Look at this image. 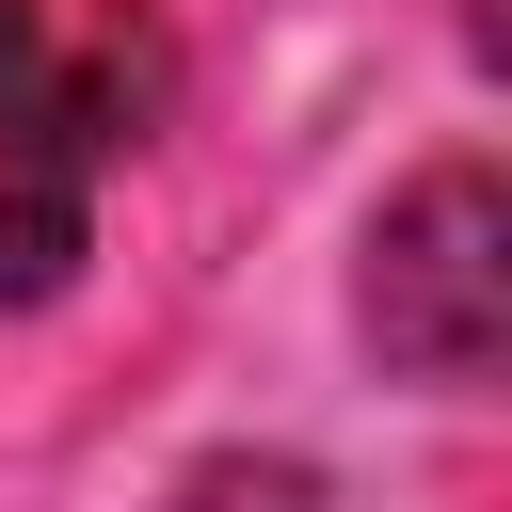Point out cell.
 <instances>
[{
    "label": "cell",
    "mask_w": 512,
    "mask_h": 512,
    "mask_svg": "<svg viewBox=\"0 0 512 512\" xmlns=\"http://www.w3.org/2000/svg\"><path fill=\"white\" fill-rule=\"evenodd\" d=\"M368 336L416 384H496V352H512V192H496V160H432L368 224Z\"/></svg>",
    "instance_id": "obj_1"
},
{
    "label": "cell",
    "mask_w": 512,
    "mask_h": 512,
    "mask_svg": "<svg viewBox=\"0 0 512 512\" xmlns=\"http://www.w3.org/2000/svg\"><path fill=\"white\" fill-rule=\"evenodd\" d=\"M176 96V48L128 16V0H0V128L48 144V160H128Z\"/></svg>",
    "instance_id": "obj_2"
},
{
    "label": "cell",
    "mask_w": 512,
    "mask_h": 512,
    "mask_svg": "<svg viewBox=\"0 0 512 512\" xmlns=\"http://www.w3.org/2000/svg\"><path fill=\"white\" fill-rule=\"evenodd\" d=\"M80 256H96V176L0 128V304H48V288H80Z\"/></svg>",
    "instance_id": "obj_3"
}]
</instances>
